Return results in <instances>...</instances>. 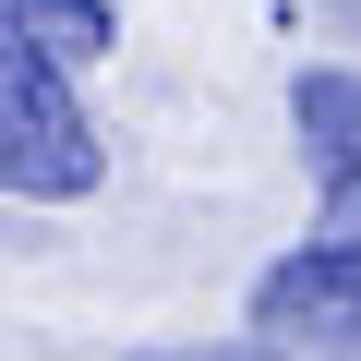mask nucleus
<instances>
[{
	"label": "nucleus",
	"instance_id": "f257e3e1",
	"mask_svg": "<svg viewBox=\"0 0 361 361\" xmlns=\"http://www.w3.org/2000/svg\"><path fill=\"white\" fill-rule=\"evenodd\" d=\"M97 169L109 157H97L61 61L49 49H0V180H13L25 205H73V193H97Z\"/></svg>",
	"mask_w": 361,
	"mask_h": 361
},
{
	"label": "nucleus",
	"instance_id": "f03ea898",
	"mask_svg": "<svg viewBox=\"0 0 361 361\" xmlns=\"http://www.w3.org/2000/svg\"><path fill=\"white\" fill-rule=\"evenodd\" d=\"M253 325L265 337H313V349H361V241H313V253H289L265 289H253Z\"/></svg>",
	"mask_w": 361,
	"mask_h": 361
},
{
	"label": "nucleus",
	"instance_id": "7ed1b4c3",
	"mask_svg": "<svg viewBox=\"0 0 361 361\" xmlns=\"http://www.w3.org/2000/svg\"><path fill=\"white\" fill-rule=\"evenodd\" d=\"M289 121H301V145L325 169V241H361V85L349 73H301Z\"/></svg>",
	"mask_w": 361,
	"mask_h": 361
},
{
	"label": "nucleus",
	"instance_id": "20e7f679",
	"mask_svg": "<svg viewBox=\"0 0 361 361\" xmlns=\"http://www.w3.org/2000/svg\"><path fill=\"white\" fill-rule=\"evenodd\" d=\"M13 49H49L73 73V61H109L121 25H109V0H13Z\"/></svg>",
	"mask_w": 361,
	"mask_h": 361
},
{
	"label": "nucleus",
	"instance_id": "39448f33",
	"mask_svg": "<svg viewBox=\"0 0 361 361\" xmlns=\"http://www.w3.org/2000/svg\"><path fill=\"white\" fill-rule=\"evenodd\" d=\"M145 361H289V337H265V349H145Z\"/></svg>",
	"mask_w": 361,
	"mask_h": 361
}]
</instances>
